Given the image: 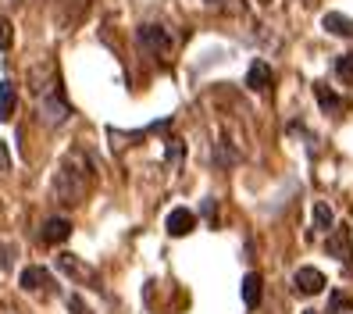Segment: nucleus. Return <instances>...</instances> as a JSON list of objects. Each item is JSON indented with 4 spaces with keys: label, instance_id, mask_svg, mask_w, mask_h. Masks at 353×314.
<instances>
[{
    "label": "nucleus",
    "instance_id": "obj_9",
    "mask_svg": "<svg viewBox=\"0 0 353 314\" xmlns=\"http://www.w3.org/2000/svg\"><path fill=\"white\" fill-rule=\"evenodd\" d=\"M57 268L61 271H65V275H72V279H79V282H97V275H93V271L86 268V264H82L75 254H57Z\"/></svg>",
    "mask_w": 353,
    "mask_h": 314
},
{
    "label": "nucleus",
    "instance_id": "obj_18",
    "mask_svg": "<svg viewBox=\"0 0 353 314\" xmlns=\"http://www.w3.org/2000/svg\"><path fill=\"white\" fill-rule=\"evenodd\" d=\"M239 161V154L232 150V146H228V143H218V164H221V168H228V164H236Z\"/></svg>",
    "mask_w": 353,
    "mask_h": 314
},
{
    "label": "nucleus",
    "instance_id": "obj_5",
    "mask_svg": "<svg viewBox=\"0 0 353 314\" xmlns=\"http://www.w3.org/2000/svg\"><path fill=\"white\" fill-rule=\"evenodd\" d=\"M293 286H296V293H303V297H314V293L325 289V275L318 268H300L293 275Z\"/></svg>",
    "mask_w": 353,
    "mask_h": 314
},
{
    "label": "nucleus",
    "instance_id": "obj_6",
    "mask_svg": "<svg viewBox=\"0 0 353 314\" xmlns=\"http://www.w3.org/2000/svg\"><path fill=\"white\" fill-rule=\"evenodd\" d=\"M272 82H275L272 65H268V61H254L250 72H246V86H250L254 93H264V90H272Z\"/></svg>",
    "mask_w": 353,
    "mask_h": 314
},
{
    "label": "nucleus",
    "instance_id": "obj_21",
    "mask_svg": "<svg viewBox=\"0 0 353 314\" xmlns=\"http://www.w3.org/2000/svg\"><path fill=\"white\" fill-rule=\"evenodd\" d=\"M179 157H182V143H179V139H172V143H168V161H172V164H179Z\"/></svg>",
    "mask_w": 353,
    "mask_h": 314
},
{
    "label": "nucleus",
    "instance_id": "obj_11",
    "mask_svg": "<svg viewBox=\"0 0 353 314\" xmlns=\"http://www.w3.org/2000/svg\"><path fill=\"white\" fill-rule=\"evenodd\" d=\"M14 111H18V90L11 79H4L0 82V121H11Z\"/></svg>",
    "mask_w": 353,
    "mask_h": 314
},
{
    "label": "nucleus",
    "instance_id": "obj_17",
    "mask_svg": "<svg viewBox=\"0 0 353 314\" xmlns=\"http://www.w3.org/2000/svg\"><path fill=\"white\" fill-rule=\"evenodd\" d=\"M350 307H353V300L346 297V293H339V289L328 297V314H346Z\"/></svg>",
    "mask_w": 353,
    "mask_h": 314
},
{
    "label": "nucleus",
    "instance_id": "obj_22",
    "mask_svg": "<svg viewBox=\"0 0 353 314\" xmlns=\"http://www.w3.org/2000/svg\"><path fill=\"white\" fill-rule=\"evenodd\" d=\"M203 215L211 218V222H218V204L214 200H203Z\"/></svg>",
    "mask_w": 353,
    "mask_h": 314
},
{
    "label": "nucleus",
    "instance_id": "obj_7",
    "mask_svg": "<svg viewBox=\"0 0 353 314\" xmlns=\"http://www.w3.org/2000/svg\"><path fill=\"white\" fill-rule=\"evenodd\" d=\"M68 236H72V222H68V218H47V222H43V233H39V239H43L47 246L65 243Z\"/></svg>",
    "mask_w": 353,
    "mask_h": 314
},
{
    "label": "nucleus",
    "instance_id": "obj_19",
    "mask_svg": "<svg viewBox=\"0 0 353 314\" xmlns=\"http://www.w3.org/2000/svg\"><path fill=\"white\" fill-rule=\"evenodd\" d=\"M11 39H14L11 22H8V18H0V50H8V47H11Z\"/></svg>",
    "mask_w": 353,
    "mask_h": 314
},
{
    "label": "nucleus",
    "instance_id": "obj_24",
    "mask_svg": "<svg viewBox=\"0 0 353 314\" xmlns=\"http://www.w3.org/2000/svg\"><path fill=\"white\" fill-rule=\"evenodd\" d=\"M303 314H318V311H303Z\"/></svg>",
    "mask_w": 353,
    "mask_h": 314
},
{
    "label": "nucleus",
    "instance_id": "obj_15",
    "mask_svg": "<svg viewBox=\"0 0 353 314\" xmlns=\"http://www.w3.org/2000/svg\"><path fill=\"white\" fill-rule=\"evenodd\" d=\"M314 228H321V233H332V228H336V215H332L328 204H314Z\"/></svg>",
    "mask_w": 353,
    "mask_h": 314
},
{
    "label": "nucleus",
    "instance_id": "obj_10",
    "mask_svg": "<svg viewBox=\"0 0 353 314\" xmlns=\"http://www.w3.org/2000/svg\"><path fill=\"white\" fill-rule=\"evenodd\" d=\"M321 26H325V32H332V36L353 39V18H346V14H339V11H328V14L321 18Z\"/></svg>",
    "mask_w": 353,
    "mask_h": 314
},
{
    "label": "nucleus",
    "instance_id": "obj_14",
    "mask_svg": "<svg viewBox=\"0 0 353 314\" xmlns=\"http://www.w3.org/2000/svg\"><path fill=\"white\" fill-rule=\"evenodd\" d=\"M314 97H318V104H321V111H325V115H339V111L346 108L343 97H336V93L325 86V82H314Z\"/></svg>",
    "mask_w": 353,
    "mask_h": 314
},
{
    "label": "nucleus",
    "instance_id": "obj_3",
    "mask_svg": "<svg viewBox=\"0 0 353 314\" xmlns=\"http://www.w3.org/2000/svg\"><path fill=\"white\" fill-rule=\"evenodd\" d=\"M328 257H339L343 264H353V246H350V228H332L325 239Z\"/></svg>",
    "mask_w": 353,
    "mask_h": 314
},
{
    "label": "nucleus",
    "instance_id": "obj_2",
    "mask_svg": "<svg viewBox=\"0 0 353 314\" xmlns=\"http://www.w3.org/2000/svg\"><path fill=\"white\" fill-rule=\"evenodd\" d=\"M139 43L147 47L150 54L164 57V54H172V32L168 29H161V26H139Z\"/></svg>",
    "mask_w": 353,
    "mask_h": 314
},
{
    "label": "nucleus",
    "instance_id": "obj_12",
    "mask_svg": "<svg viewBox=\"0 0 353 314\" xmlns=\"http://www.w3.org/2000/svg\"><path fill=\"white\" fill-rule=\"evenodd\" d=\"M68 115H72L68 100H61L57 93L43 100V118H47V125H61V121H68Z\"/></svg>",
    "mask_w": 353,
    "mask_h": 314
},
{
    "label": "nucleus",
    "instance_id": "obj_13",
    "mask_svg": "<svg viewBox=\"0 0 353 314\" xmlns=\"http://www.w3.org/2000/svg\"><path fill=\"white\" fill-rule=\"evenodd\" d=\"M261 297H264V279L257 275V271H250V275L243 279V304L254 311L261 304Z\"/></svg>",
    "mask_w": 353,
    "mask_h": 314
},
{
    "label": "nucleus",
    "instance_id": "obj_16",
    "mask_svg": "<svg viewBox=\"0 0 353 314\" xmlns=\"http://www.w3.org/2000/svg\"><path fill=\"white\" fill-rule=\"evenodd\" d=\"M336 75H339V82L353 86V54H339L336 57Z\"/></svg>",
    "mask_w": 353,
    "mask_h": 314
},
{
    "label": "nucleus",
    "instance_id": "obj_4",
    "mask_svg": "<svg viewBox=\"0 0 353 314\" xmlns=\"http://www.w3.org/2000/svg\"><path fill=\"white\" fill-rule=\"evenodd\" d=\"M164 228H168V236L182 239V236H190L193 228H196V215H193V211H185V207H175V211L164 218Z\"/></svg>",
    "mask_w": 353,
    "mask_h": 314
},
{
    "label": "nucleus",
    "instance_id": "obj_8",
    "mask_svg": "<svg viewBox=\"0 0 353 314\" xmlns=\"http://www.w3.org/2000/svg\"><path fill=\"white\" fill-rule=\"evenodd\" d=\"M50 286H54V279H50L47 268H26L22 271V289L26 293H47Z\"/></svg>",
    "mask_w": 353,
    "mask_h": 314
},
{
    "label": "nucleus",
    "instance_id": "obj_1",
    "mask_svg": "<svg viewBox=\"0 0 353 314\" xmlns=\"http://www.w3.org/2000/svg\"><path fill=\"white\" fill-rule=\"evenodd\" d=\"M90 172H93V164L90 157L82 154V150H68V157L61 161V172L54 179V193L61 204H82V197H86V186H90Z\"/></svg>",
    "mask_w": 353,
    "mask_h": 314
},
{
    "label": "nucleus",
    "instance_id": "obj_20",
    "mask_svg": "<svg viewBox=\"0 0 353 314\" xmlns=\"http://www.w3.org/2000/svg\"><path fill=\"white\" fill-rule=\"evenodd\" d=\"M11 168V154H8V143L0 139V172H8Z\"/></svg>",
    "mask_w": 353,
    "mask_h": 314
},
{
    "label": "nucleus",
    "instance_id": "obj_23",
    "mask_svg": "<svg viewBox=\"0 0 353 314\" xmlns=\"http://www.w3.org/2000/svg\"><path fill=\"white\" fill-rule=\"evenodd\" d=\"M68 304H72V311H75V314H90V311H86V304H82V300H79V297H72V300H68Z\"/></svg>",
    "mask_w": 353,
    "mask_h": 314
}]
</instances>
